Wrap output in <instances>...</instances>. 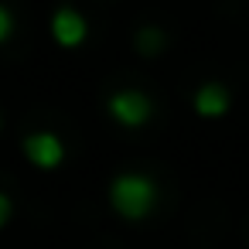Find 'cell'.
I'll return each instance as SVG.
<instances>
[{"mask_svg":"<svg viewBox=\"0 0 249 249\" xmlns=\"http://www.w3.org/2000/svg\"><path fill=\"white\" fill-rule=\"evenodd\" d=\"M52 38L62 48H79L89 38V21L82 18V11L75 7H58L52 14Z\"/></svg>","mask_w":249,"mask_h":249,"instance_id":"4","label":"cell"},{"mask_svg":"<svg viewBox=\"0 0 249 249\" xmlns=\"http://www.w3.org/2000/svg\"><path fill=\"white\" fill-rule=\"evenodd\" d=\"M0 130H4V116H0Z\"/></svg>","mask_w":249,"mask_h":249,"instance_id":"9","label":"cell"},{"mask_svg":"<svg viewBox=\"0 0 249 249\" xmlns=\"http://www.w3.org/2000/svg\"><path fill=\"white\" fill-rule=\"evenodd\" d=\"M106 109H109V116H113L120 126L137 130V126L150 123V116H154V99H150L147 92H140V89H120V92L109 96Z\"/></svg>","mask_w":249,"mask_h":249,"instance_id":"2","label":"cell"},{"mask_svg":"<svg viewBox=\"0 0 249 249\" xmlns=\"http://www.w3.org/2000/svg\"><path fill=\"white\" fill-rule=\"evenodd\" d=\"M157 198L160 191L147 174H116L109 184V205L126 222H143L157 208Z\"/></svg>","mask_w":249,"mask_h":249,"instance_id":"1","label":"cell"},{"mask_svg":"<svg viewBox=\"0 0 249 249\" xmlns=\"http://www.w3.org/2000/svg\"><path fill=\"white\" fill-rule=\"evenodd\" d=\"M191 106H195V113L205 116V120H222V116L229 113V106H232V96H229V89H225L222 82L212 79V82H201V86H198Z\"/></svg>","mask_w":249,"mask_h":249,"instance_id":"5","label":"cell"},{"mask_svg":"<svg viewBox=\"0 0 249 249\" xmlns=\"http://www.w3.org/2000/svg\"><path fill=\"white\" fill-rule=\"evenodd\" d=\"M164 45H167V35H164L157 24H147V28H140V31L133 35V48H137L143 58L160 55V52H164Z\"/></svg>","mask_w":249,"mask_h":249,"instance_id":"6","label":"cell"},{"mask_svg":"<svg viewBox=\"0 0 249 249\" xmlns=\"http://www.w3.org/2000/svg\"><path fill=\"white\" fill-rule=\"evenodd\" d=\"M11 38H14V14L0 4V45H7Z\"/></svg>","mask_w":249,"mask_h":249,"instance_id":"7","label":"cell"},{"mask_svg":"<svg viewBox=\"0 0 249 249\" xmlns=\"http://www.w3.org/2000/svg\"><path fill=\"white\" fill-rule=\"evenodd\" d=\"M11 215H14V201H11L4 191H0V229H4V225L11 222Z\"/></svg>","mask_w":249,"mask_h":249,"instance_id":"8","label":"cell"},{"mask_svg":"<svg viewBox=\"0 0 249 249\" xmlns=\"http://www.w3.org/2000/svg\"><path fill=\"white\" fill-rule=\"evenodd\" d=\"M21 147H24V157H28L35 167H41V171H55V167L65 160V143H62V137L52 133V130H35V133H28Z\"/></svg>","mask_w":249,"mask_h":249,"instance_id":"3","label":"cell"}]
</instances>
